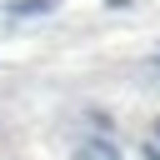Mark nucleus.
Masks as SVG:
<instances>
[{
    "mask_svg": "<svg viewBox=\"0 0 160 160\" xmlns=\"http://www.w3.org/2000/svg\"><path fill=\"white\" fill-rule=\"evenodd\" d=\"M60 0H10V15L15 20H25V15H50Z\"/></svg>",
    "mask_w": 160,
    "mask_h": 160,
    "instance_id": "f257e3e1",
    "label": "nucleus"
},
{
    "mask_svg": "<svg viewBox=\"0 0 160 160\" xmlns=\"http://www.w3.org/2000/svg\"><path fill=\"white\" fill-rule=\"evenodd\" d=\"M140 155H145V160H160V140H155V145H145Z\"/></svg>",
    "mask_w": 160,
    "mask_h": 160,
    "instance_id": "f03ea898",
    "label": "nucleus"
},
{
    "mask_svg": "<svg viewBox=\"0 0 160 160\" xmlns=\"http://www.w3.org/2000/svg\"><path fill=\"white\" fill-rule=\"evenodd\" d=\"M105 5H110V10H125V5H130V0H105Z\"/></svg>",
    "mask_w": 160,
    "mask_h": 160,
    "instance_id": "7ed1b4c3",
    "label": "nucleus"
},
{
    "mask_svg": "<svg viewBox=\"0 0 160 160\" xmlns=\"http://www.w3.org/2000/svg\"><path fill=\"white\" fill-rule=\"evenodd\" d=\"M155 140H160V120H155Z\"/></svg>",
    "mask_w": 160,
    "mask_h": 160,
    "instance_id": "20e7f679",
    "label": "nucleus"
}]
</instances>
